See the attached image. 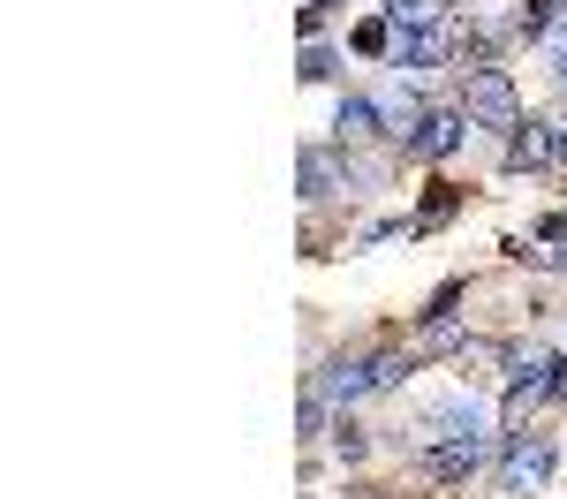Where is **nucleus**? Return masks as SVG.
<instances>
[{"label": "nucleus", "mask_w": 567, "mask_h": 499, "mask_svg": "<svg viewBox=\"0 0 567 499\" xmlns=\"http://www.w3.org/2000/svg\"><path fill=\"white\" fill-rule=\"evenodd\" d=\"M409 378V356L401 349H355V356H333L310 386L326 394L333 408H355V402H379V394H393Z\"/></svg>", "instance_id": "nucleus-1"}, {"label": "nucleus", "mask_w": 567, "mask_h": 499, "mask_svg": "<svg viewBox=\"0 0 567 499\" xmlns=\"http://www.w3.org/2000/svg\"><path fill=\"white\" fill-rule=\"evenodd\" d=\"M545 477H553V439L507 424V432H499V492H537Z\"/></svg>", "instance_id": "nucleus-2"}, {"label": "nucleus", "mask_w": 567, "mask_h": 499, "mask_svg": "<svg viewBox=\"0 0 567 499\" xmlns=\"http://www.w3.org/2000/svg\"><path fill=\"white\" fill-rule=\"evenodd\" d=\"M462 114H470V129H515L523 114H515V84H507V69H470V84H462Z\"/></svg>", "instance_id": "nucleus-3"}, {"label": "nucleus", "mask_w": 567, "mask_h": 499, "mask_svg": "<svg viewBox=\"0 0 567 499\" xmlns=\"http://www.w3.org/2000/svg\"><path fill=\"white\" fill-rule=\"evenodd\" d=\"M462 136H470V114L462 106H424V122L401 136V144H409V159H454Z\"/></svg>", "instance_id": "nucleus-4"}, {"label": "nucleus", "mask_w": 567, "mask_h": 499, "mask_svg": "<svg viewBox=\"0 0 567 499\" xmlns=\"http://www.w3.org/2000/svg\"><path fill=\"white\" fill-rule=\"evenodd\" d=\"M349 181H379V175H371V167H355V159H333L326 144H310V152H303V197H310V205L341 197Z\"/></svg>", "instance_id": "nucleus-5"}, {"label": "nucleus", "mask_w": 567, "mask_h": 499, "mask_svg": "<svg viewBox=\"0 0 567 499\" xmlns=\"http://www.w3.org/2000/svg\"><path fill=\"white\" fill-rule=\"evenodd\" d=\"M386 53H393L401 76H409V69H439V61L454 53V31H446V23H432V31H393Z\"/></svg>", "instance_id": "nucleus-6"}, {"label": "nucleus", "mask_w": 567, "mask_h": 499, "mask_svg": "<svg viewBox=\"0 0 567 499\" xmlns=\"http://www.w3.org/2000/svg\"><path fill=\"white\" fill-rule=\"evenodd\" d=\"M560 152H567V129H553V122H515L507 167H553Z\"/></svg>", "instance_id": "nucleus-7"}, {"label": "nucleus", "mask_w": 567, "mask_h": 499, "mask_svg": "<svg viewBox=\"0 0 567 499\" xmlns=\"http://www.w3.org/2000/svg\"><path fill=\"white\" fill-rule=\"evenodd\" d=\"M333 129H341V144H363V136H379L386 122H379V98H341V114H333Z\"/></svg>", "instance_id": "nucleus-8"}, {"label": "nucleus", "mask_w": 567, "mask_h": 499, "mask_svg": "<svg viewBox=\"0 0 567 499\" xmlns=\"http://www.w3.org/2000/svg\"><path fill=\"white\" fill-rule=\"evenodd\" d=\"M386 23L393 31H432V23H446V0H386Z\"/></svg>", "instance_id": "nucleus-9"}, {"label": "nucleus", "mask_w": 567, "mask_h": 499, "mask_svg": "<svg viewBox=\"0 0 567 499\" xmlns=\"http://www.w3.org/2000/svg\"><path fill=\"white\" fill-rule=\"evenodd\" d=\"M454 303H462V288H446L432 311H424V349H446L454 333H462V318H454Z\"/></svg>", "instance_id": "nucleus-10"}, {"label": "nucleus", "mask_w": 567, "mask_h": 499, "mask_svg": "<svg viewBox=\"0 0 567 499\" xmlns=\"http://www.w3.org/2000/svg\"><path fill=\"white\" fill-rule=\"evenodd\" d=\"M303 76H310V84H333V76H341V61H333L326 45L310 39V45H303Z\"/></svg>", "instance_id": "nucleus-11"}, {"label": "nucleus", "mask_w": 567, "mask_h": 499, "mask_svg": "<svg viewBox=\"0 0 567 499\" xmlns=\"http://www.w3.org/2000/svg\"><path fill=\"white\" fill-rule=\"evenodd\" d=\"M545 45H553V76H560V84H567V23H560V31H553V39H545Z\"/></svg>", "instance_id": "nucleus-12"}, {"label": "nucleus", "mask_w": 567, "mask_h": 499, "mask_svg": "<svg viewBox=\"0 0 567 499\" xmlns=\"http://www.w3.org/2000/svg\"><path fill=\"white\" fill-rule=\"evenodd\" d=\"M553 402H567V356L553 363Z\"/></svg>", "instance_id": "nucleus-13"}]
</instances>
